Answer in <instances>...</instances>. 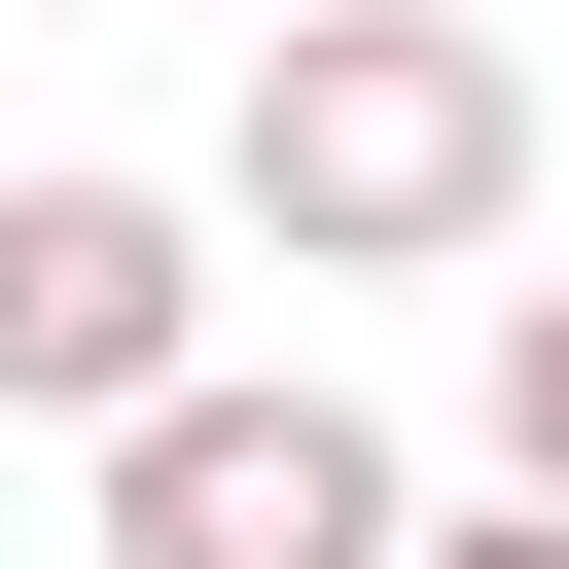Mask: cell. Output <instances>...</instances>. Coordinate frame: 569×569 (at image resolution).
Returning a JSON list of instances; mask_svg holds the SVG:
<instances>
[{
    "mask_svg": "<svg viewBox=\"0 0 569 569\" xmlns=\"http://www.w3.org/2000/svg\"><path fill=\"white\" fill-rule=\"evenodd\" d=\"M213 213H249L284 284H462V249L533 213V71H498L462 0H284V36H249Z\"/></svg>",
    "mask_w": 569,
    "mask_h": 569,
    "instance_id": "obj_1",
    "label": "cell"
},
{
    "mask_svg": "<svg viewBox=\"0 0 569 569\" xmlns=\"http://www.w3.org/2000/svg\"><path fill=\"white\" fill-rule=\"evenodd\" d=\"M427 569H569V498H462V533H427Z\"/></svg>",
    "mask_w": 569,
    "mask_h": 569,
    "instance_id": "obj_5",
    "label": "cell"
},
{
    "mask_svg": "<svg viewBox=\"0 0 569 569\" xmlns=\"http://www.w3.org/2000/svg\"><path fill=\"white\" fill-rule=\"evenodd\" d=\"M498 498H569V284H498Z\"/></svg>",
    "mask_w": 569,
    "mask_h": 569,
    "instance_id": "obj_4",
    "label": "cell"
},
{
    "mask_svg": "<svg viewBox=\"0 0 569 569\" xmlns=\"http://www.w3.org/2000/svg\"><path fill=\"white\" fill-rule=\"evenodd\" d=\"M213 391V213L178 178H0V427H178Z\"/></svg>",
    "mask_w": 569,
    "mask_h": 569,
    "instance_id": "obj_3",
    "label": "cell"
},
{
    "mask_svg": "<svg viewBox=\"0 0 569 569\" xmlns=\"http://www.w3.org/2000/svg\"><path fill=\"white\" fill-rule=\"evenodd\" d=\"M107 569H427V462H391L320 356H284V391L213 356L178 427H107Z\"/></svg>",
    "mask_w": 569,
    "mask_h": 569,
    "instance_id": "obj_2",
    "label": "cell"
}]
</instances>
